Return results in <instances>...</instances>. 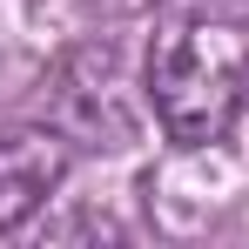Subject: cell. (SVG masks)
<instances>
[{
    "mask_svg": "<svg viewBox=\"0 0 249 249\" xmlns=\"http://www.w3.org/2000/svg\"><path fill=\"white\" fill-rule=\"evenodd\" d=\"M142 94H148V108L175 148L222 142L249 108V27L229 14L168 20L148 47Z\"/></svg>",
    "mask_w": 249,
    "mask_h": 249,
    "instance_id": "6da1fadb",
    "label": "cell"
},
{
    "mask_svg": "<svg viewBox=\"0 0 249 249\" xmlns=\"http://www.w3.org/2000/svg\"><path fill=\"white\" fill-rule=\"evenodd\" d=\"M54 108H61V135L68 142H94V148H122L135 115L122 101V54L115 47H81L54 68Z\"/></svg>",
    "mask_w": 249,
    "mask_h": 249,
    "instance_id": "7a4b0ae2",
    "label": "cell"
},
{
    "mask_svg": "<svg viewBox=\"0 0 249 249\" xmlns=\"http://www.w3.org/2000/svg\"><path fill=\"white\" fill-rule=\"evenodd\" d=\"M74 142L54 122H14L0 128V229H20L47 209V196L68 182Z\"/></svg>",
    "mask_w": 249,
    "mask_h": 249,
    "instance_id": "3957f363",
    "label": "cell"
}]
</instances>
